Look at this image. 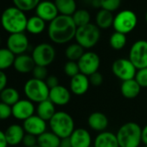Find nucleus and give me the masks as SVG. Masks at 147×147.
I'll use <instances>...</instances> for the list:
<instances>
[{
	"label": "nucleus",
	"instance_id": "33",
	"mask_svg": "<svg viewBox=\"0 0 147 147\" xmlns=\"http://www.w3.org/2000/svg\"><path fill=\"white\" fill-rule=\"evenodd\" d=\"M72 18H73L74 22H75L76 25L77 26V28L87 25L91 23L90 22V20H91L90 13H89V11H88L87 10H84V9L77 10L72 16Z\"/></svg>",
	"mask_w": 147,
	"mask_h": 147
},
{
	"label": "nucleus",
	"instance_id": "13",
	"mask_svg": "<svg viewBox=\"0 0 147 147\" xmlns=\"http://www.w3.org/2000/svg\"><path fill=\"white\" fill-rule=\"evenodd\" d=\"M12 116L18 119L24 121L36 113V107L32 101L28 99H20L11 107Z\"/></svg>",
	"mask_w": 147,
	"mask_h": 147
},
{
	"label": "nucleus",
	"instance_id": "49",
	"mask_svg": "<svg viewBox=\"0 0 147 147\" xmlns=\"http://www.w3.org/2000/svg\"><path fill=\"white\" fill-rule=\"evenodd\" d=\"M0 44H1V38H0Z\"/></svg>",
	"mask_w": 147,
	"mask_h": 147
},
{
	"label": "nucleus",
	"instance_id": "11",
	"mask_svg": "<svg viewBox=\"0 0 147 147\" xmlns=\"http://www.w3.org/2000/svg\"><path fill=\"white\" fill-rule=\"evenodd\" d=\"M80 73L87 76L99 71L100 67V58L98 54L94 51H86L77 61Z\"/></svg>",
	"mask_w": 147,
	"mask_h": 147
},
{
	"label": "nucleus",
	"instance_id": "38",
	"mask_svg": "<svg viewBox=\"0 0 147 147\" xmlns=\"http://www.w3.org/2000/svg\"><path fill=\"white\" fill-rule=\"evenodd\" d=\"M32 76H33V78H35V79L45 81L47 79V77L49 76L47 67L36 65V67H34V69L32 71Z\"/></svg>",
	"mask_w": 147,
	"mask_h": 147
},
{
	"label": "nucleus",
	"instance_id": "30",
	"mask_svg": "<svg viewBox=\"0 0 147 147\" xmlns=\"http://www.w3.org/2000/svg\"><path fill=\"white\" fill-rule=\"evenodd\" d=\"M16 55L7 48H0V70L5 71L13 67Z\"/></svg>",
	"mask_w": 147,
	"mask_h": 147
},
{
	"label": "nucleus",
	"instance_id": "7",
	"mask_svg": "<svg viewBox=\"0 0 147 147\" xmlns=\"http://www.w3.org/2000/svg\"><path fill=\"white\" fill-rule=\"evenodd\" d=\"M138 18L134 11L131 10H124L114 16L113 27L116 32L122 34H129L137 26Z\"/></svg>",
	"mask_w": 147,
	"mask_h": 147
},
{
	"label": "nucleus",
	"instance_id": "8",
	"mask_svg": "<svg viewBox=\"0 0 147 147\" xmlns=\"http://www.w3.org/2000/svg\"><path fill=\"white\" fill-rule=\"evenodd\" d=\"M31 56L36 65L48 67L55 61L56 52L54 46L50 43L42 42L33 49Z\"/></svg>",
	"mask_w": 147,
	"mask_h": 147
},
{
	"label": "nucleus",
	"instance_id": "47",
	"mask_svg": "<svg viewBox=\"0 0 147 147\" xmlns=\"http://www.w3.org/2000/svg\"><path fill=\"white\" fill-rule=\"evenodd\" d=\"M145 21H146V23H147V11H146V13H145Z\"/></svg>",
	"mask_w": 147,
	"mask_h": 147
},
{
	"label": "nucleus",
	"instance_id": "6",
	"mask_svg": "<svg viewBox=\"0 0 147 147\" xmlns=\"http://www.w3.org/2000/svg\"><path fill=\"white\" fill-rule=\"evenodd\" d=\"M75 39L84 49H92L100 39V30L95 24L90 23L77 28Z\"/></svg>",
	"mask_w": 147,
	"mask_h": 147
},
{
	"label": "nucleus",
	"instance_id": "25",
	"mask_svg": "<svg viewBox=\"0 0 147 147\" xmlns=\"http://www.w3.org/2000/svg\"><path fill=\"white\" fill-rule=\"evenodd\" d=\"M113 12L100 9L95 16V24L100 30H107L113 26Z\"/></svg>",
	"mask_w": 147,
	"mask_h": 147
},
{
	"label": "nucleus",
	"instance_id": "29",
	"mask_svg": "<svg viewBox=\"0 0 147 147\" xmlns=\"http://www.w3.org/2000/svg\"><path fill=\"white\" fill-rule=\"evenodd\" d=\"M20 100L19 92L14 88H6L0 93V101L11 107L15 105Z\"/></svg>",
	"mask_w": 147,
	"mask_h": 147
},
{
	"label": "nucleus",
	"instance_id": "9",
	"mask_svg": "<svg viewBox=\"0 0 147 147\" xmlns=\"http://www.w3.org/2000/svg\"><path fill=\"white\" fill-rule=\"evenodd\" d=\"M138 69L128 58H119L112 64V72L122 82L135 78Z\"/></svg>",
	"mask_w": 147,
	"mask_h": 147
},
{
	"label": "nucleus",
	"instance_id": "28",
	"mask_svg": "<svg viewBox=\"0 0 147 147\" xmlns=\"http://www.w3.org/2000/svg\"><path fill=\"white\" fill-rule=\"evenodd\" d=\"M46 28V22L39 17L33 16L28 18L26 30L32 35H39L44 31Z\"/></svg>",
	"mask_w": 147,
	"mask_h": 147
},
{
	"label": "nucleus",
	"instance_id": "31",
	"mask_svg": "<svg viewBox=\"0 0 147 147\" xmlns=\"http://www.w3.org/2000/svg\"><path fill=\"white\" fill-rule=\"evenodd\" d=\"M84 53V49L77 42L69 44L65 49V55L67 61H78Z\"/></svg>",
	"mask_w": 147,
	"mask_h": 147
},
{
	"label": "nucleus",
	"instance_id": "42",
	"mask_svg": "<svg viewBox=\"0 0 147 147\" xmlns=\"http://www.w3.org/2000/svg\"><path fill=\"white\" fill-rule=\"evenodd\" d=\"M45 82L46 84L48 85V87L49 88V89L60 85L59 83V79L57 78L56 76H54V75H51V76H49L47 77V79L45 80Z\"/></svg>",
	"mask_w": 147,
	"mask_h": 147
},
{
	"label": "nucleus",
	"instance_id": "36",
	"mask_svg": "<svg viewBox=\"0 0 147 147\" xmlns=\"http://www.w3.org/2000/svg\"><path fill=\"white\" fill-rule=\"evenodd\" d=\"M121 5V0H100V8L111 12L117 11Z\"/></svg>",
	"mask_w": 147,
	"mask_h": 147
},
{
	"label": "nucleus",
	"instance_id": "40",
	"mask_svg": "<svg viewBox=\"0 0 147 147\" xmlns=\"http://www.w3.org/2000/svg\"><path fill=\"white\" fill-rule=\"evenodd\" d=\"M89 81H90V84L92 86L100 87L102 85V83L104 82V77L102 76V74L98 71L89 76Z\"/></svg>",
	"mask_w": 147,
	"mask_h": 147
},
{
	"label": "nucleus",
	"instance_id": "18",
	"mask_svg": "<svg viewBox=\"0 0 147 147\" xmlns=\"http://www.w3.org/2000/svg\"><path fill=\"white\" fill-rule=\"evenodd\" d=\"M36 15L43 21L50 23L59 16V12L54 2L45 0L41 1L36 8Z\"/></svg>",
	"mask_w": 147,
	"mask_h": 147
},
{
	"label": "nucleus",
	"instance_id": "23",
	"mask_svg": "<svg viewBox=\"0 0 147 147\" xmlns=\"http://www.w3.org/2000/svg\"><path fill=\"white\" fill-rule=\"evenodd\" d=\"M141 88H142L138 85L136 80L131 79L122 82L120 86V93L124 98L127 100H133L139 95Z\"/></svg>",
	"mask_w": 147,
	"mask_h": 147
},
{
	"label": "nucleus",
	"instance_id": "12",
	"mask_svg": "<svg viewBox=\"0 0 147 147\" xmlns=\"http://www.w3.org/2000/svg\"><path fill=\"white\" fill-rule=\"evenodd\" d=\"M7 49L16 56L25 54L29 49V39L24 33L10 34L6 42Z\"/></svg>",
	"mask_w": 147,
	"mask_h": 147
},
{
	"label": "nucleus",
	"instance_id": "20",
	"mask_svg": "<svg viewBox=\"0 0 147 147\" xmlns=\"http://www.w3.org/2000/svg\"><path fill=\"white\" fill-rule=\"evenodd\" d=\"M36 67L35 61L31 55L27 54H23L17 55L14 60L13 67L20 74H29L32 73L34 67Z\"/></svg>",
	"mask_w": 147,
	"mask_h": 147
},
{
	"label": "nucleus",
	"instance_id": "43",
	"mask_svg": "<svg viewBox=\"0 0 147 147\" xmlns=\"http://www.w3.org/2000/svg\"><path fill=\"white\" fill-rule=\"evenodd\" d=\"M8 84V77L5 71L0 70V93H1L5 88H7Z\"/></svg>",
	"mask_w": 147,
	"mask_h": 147
},
{
	"label": "nucleus",
	"instance_id": "22",
	"mask_svg": "<svg viewBox=\"0 0 147 147\" xmlns=\"http://www.w3.org/2000/svg\"><path fill=\"white\" fill-rule=\"evenodd\" d=\"M94 147H119L116 133L109 131L100 132L93 141Z\"/></svg>",
	"mask_w": 147,
	"mask_h": 147
},
{
	"label": "nucleus",
	"instance_id": "46",
	"mask_svg": "<svg viewBox=\"0 0 147 147\" xmlns=\"http://www.w3.org/2000/svg\"><path fill=\"white\" fill-rule=\"evenodd\" d=\"M59 147H72V145H71V144H70V141H69V138L61 139Z\"/></svg>",
	"mask_w": 147,
	"mask_h": 147
},
{
	"label": "nucleus",
	"instance_id": "10",
	"mask_svg": "<svg viewBox=\"0 0 147 147\" xmlns=\"http://www.w3.org/2000/svg\"><path fill=\"white\" fill-rule=\"evenodd\" d=\"M128 59L137 69L147 67V41H136L130 48Z\"/></svg>",
	"mask_w": 147,
	"mask_h": 147
},
{
	"label": "nucleus",
	"instance_id": "24",
	"mask_svg": "<svg viewBox=\"0 0 147 147\" xmlns=\"http://www.w3.org/2000/svg\"><path fill=\"white\" fill-rule=\"evenodd\" d=\"M56 112L55 106L49 99L38 103L37 107H36V115L45 121H49Z\"/></svg>",
	"mask_w": 147,
	"mask_h": 147
},
{
	"label": "nucleus",
	"instance_id": "26",
	"mask_svg": "<svg viewBox=\"0 0 147 147\" xmlns=\"http://www.w3.org/2000/svg\"><path fill=\"white\" fill-rule=\"evenodd\" d=\"M61 139L51 131H46L37 137V145L40 147H59Z\"/></svg>",
	"mask_w": 147,
	"mask_h": 147
},
{
	"label": "nucleus",
	"instance_id": "37",
	"mask_svg": "<svg viewBox=\"0 0 147 147\" xmlns=\"http://www.w3.org/2000/svg\"><path fill=\"white\" fill-rule=\"evenodd\" d=\"M134 79L141 88H147V67L138 69Z\"/></svg>",
	"mask_w": 147,
	"mask_h": 147
},
{
	"label": "nucleus",
	"instance_id": "17",
	"mask_svg": "<svg viewBox=\"0 0 147 147\" xmlns=\"http://www.w3.org/2000/svg\"><path fill=\"white\" fill-rule=\"evenodd\" d=\"M72 147H90L93 144L91 133L85 128H76L68 138Z\"/></svg>",
	"mask_w": 147,
	"mask_h": 147
},
{
	"label": "nucleus",
	"instance_id": "32",
	"mask_svg": "<svg viewBox=\"0 0 147 147\" xmlns=\"http://www.w3.org/2000/svg\"><path fill=\"white\" fill-rule=\"evenodd\" d=\"M126 42H127L126 35L116 31L113 33L109 38V44L111 48L113 49L114 50L123 49L126 45Z\"/></svg>",
	"mask_w": 147,
	"mask_h": 147
},
{
	"label": "nucleus",
	"instance_id": "1",
	"mask_svg": "<svg viewBox=\"0 0 147 147\" xmlns=\"http://www.w3.org/2000/svg\"><path fill=\"white\" fill-rule=\"evenodd\" d=\"M77 26L72 17L59 15L48 27V36L55 44H65L76 36Z\"/></svg>",
	"mask_w": 147,
	"mask_h": 147
},
{
	"label": "nucleus",
	"instance_id": "48",
	"mask_svg": "<svg viewBox=\"0 0 147 147\" xmlns=\"http://www.w3.org/2000/svg\"><path fill=\"white\" fill-rule=\"evenodd\" d=\"M34 147H40L39 145H36V146H34Z\"/></svg>",
	"mask_w": 147,
	"mask_h": 147
},
{
	"label": "nucleus",
	"instance_id": "41",
	"mask_svg": "<svg viewBox=\"0 0 147 147\" xmlns=\"http://www.w3.org/2000/svg\"><path fill=\"white\" fill-rule=\"evenodd\" d=\"M22 143L25 147H34L37 145V137L26 133Z\"/></svg>",
	"mask_w": 147,
	"mask_h": 147
},
{
	"label": "nucleus",
	"instance_id": "15",
	"mask_svg": "<svg viewBox=\"0 0 147 147\" xmlns=\"http://www.w3.org/2000/svg\"><path fill=\"white\" fill-rule=\"evenodd\" d=\"M71 94L68 88L62 85H58L49 90V100L55 106L63 107L70 102Z\"/></svg>",
	"mask_w": 147,
	"mask_h": 147
},
{
	"label": "nucleus",
	"instance_id": "3",
	"mask_svg": "<svg viewBox=\"0 0 147 147\" xmlns=\"http://www.w3.org/2000/svg\"><path fill=\"white\" fill-rule=\"evenodd\" d=\"M50 131L61 139L68 138L75 131L76 124L73 117L67 112L58 111L49 121Z\"/></svg>",
	"mask_w": 147,
	"mask_h": 147
},
{
	"label": "nucleus",
	"instance_id": "2",
	"mask_svg": "<svg viewBox=\"0 0 147 147\" xmlns=\"http://www.w3.org/2000/svg\"><path fill=\"white\" fill-rule=\"evenodd\" d=\"M0 22L3 29L10 34L24 33L26 30L28 18L23 11L12 6L3 11Z\"/></svg>",
	"mask_w": 147,
	"mask_h": 147
},
{
	"label": "nucleus",
	"instance_id": "35",
	"mask_svg": "<svg viewBox=\"0 0 147 147\" xmlns=\"http://www.w3.org/2000/svg\"><path fill=\"white\" fill-rule=\"evenodd\" d=\"M63 71L65 73V75L69 77L70 79L74 76H76V75L80 73L79 66L77 61H67L63 67Z\"/></svg>",
	"mask_w": 147,
	"mask_h": 147
},
{
	"label": "nucleus",
	"instance_id": "5",
	"mask_svg": "<svg viewBox=\"0 0 147 147\" xmlns=\"http://www.w3.org/2000/svg\"><path fill=\"white\" fill-rule=\"evenodd\" d=\"M49 90L45 81L37 80L33 77L29 79L24 86V93L26 98L37 104L49 99Z\"/></svg>",
	"mask_w": 147,
	"mask_h": 147
},
{
	"label": "nucleus",
	"instance_id": "21",
	"mask_svg": "<svg viewBox=\"0 0 147 147\" xmlns=\"http://www.w3.org/2000/svg\"><path fill=\"white\" fill-rule=\"evenodd\" d=\"M7 142L9 145H18L23 142V139L26 134L23 125L18 124H12L9 125L5 131Z\"/></svg>",
	"mask_w": 147,
	"mask_h": 147
},
{
	"label": "nucleus",
	"instance_id": "50",
	"mask_svg": "<svg viewBox=\"0 0 147 147\" xmlns=\"http://www.w3.org/2000/svg\"><path fill=\"white\" fill-rule=\"evenodd\" d=\"M144 147H147V145H144Z\"/></svg>",
	"mask_w": 147,
	"mask_h": 147
},
{
	"label": "nucleus",
	"instance_id": "39",
	"mask_svg": "<svg viewBox=\"0 0 147 147\" xmlns=\"http://www.w3.org/2000/svg\"><path fill=\"white\" fill-rule=\"evenodd\" d=\"M12 116L11 107L0 101V120H6Z\"/></svg>",
	"mask_w": 147,
	"mask_h": 147
},
{
	"label": "nucleus",
	"instance_id": "14",
	"mask_svg": "<svg viewBox=\"0 0 147 147\" xmlns=\"http://www.w3.org/2000/svg\"><path fill=\"white\" fill-rule=\"evenodd\" d=\"M23 127L27 134L38 137L47 131V121L43 120L38 115L34 114L24 121Z\"/></svg>",
	"mask_w": 147,
	"mask_h": 147
},
{
	"label": "nucleus",
	"instance_id": "45",
	"mask_svg": "<svg viewBox=\"0 0 147 147\" xmlns=\"http://www.w3.org/2000/svg\"><path fill=\"white\" fill-rule=\"evenodd\" d=\"M141 140L144 145H147V124L142 128L141 131Z\"/></svg>",
	"mask_w": 147,
	"mask_h": 147
},
{
	"label": "nucleus",
	"instance_id": "34",
	"mask_svg": "<svg viewBox=\"0 0 147 147\" xmlns=\"http://www.w3.org/2000/svg\"><path fill=\"white\" fill-rule=\"evenodd\" d=\"M12 1L15 7L25 12L34 9L36 10L37 5L40 4L41 0H12Z\"/></svg>",
	"mask_w": 147,
	"mask_h": 147
},
{
	"label": "nucleus",
	"instance_id": "16",
	"mask_svg": "<svg viewBox=\"0 0 147 147\" xmlns=\"http://www.w3.org/2000/svg\"><path fill=\"white\" fill-rule=\"evenodd\" d=\"M90 85L89 77L82 73H79L78 75L70 79L69 90L75 95L82 96L88 91Z\"/></svg>",
	"mask_w": 147,
	"mask_h": 147
},
{
	"label": "nucleus",
	"instance_id": "19",
	"mask_svg": "<svg viewBox=\"0 0 147 147\" xmlns=\"http://www.w3.org/2000/svg\"><path fill=\"white\" fill-rule=\"evenodd\" d=\"M109 125L107 116L101 112H94L88 118V125L89 128L97 132L107 131Z\"/></svg>",
	"mask_w": 147,
	"mask_h": 147
},
{
	"label": "nucleus",
	"instance_id": "4",
	"mask_svg": "<svg viewBox=\"0 0 147 147\" xmlns=\"http://www.w3.org/2000/svg\"><path fill=\"white\" fill-rule=\"evenodd\" d=\"M141 131V126L136 122L123 124L116 133L119 147H138L142 143Z\"/></svg>",
	"mask_w": 147,
	"mask_h": 147
},
{
	"label": "nucleus",
	"instance_id": "27",
	"mask_svg": "<svg viewBox=\"0 0 147 147\" xmlns=\"http://www.w3.org/2000/svg\"><path fill=\"white\" fill-rule=\"evenodd\" d=\"M54 3L58 10L59 15L72 17L77 11L76 0H55Z\"/></svg>",
	"mask_w": 147,
	"mask_h": 147
},
{
	"label": "nucleus",
	"instance_id": "44",
	"mask_svg": "<svg viewBox=\"0 0 147 147\" xmlns=\"http://www.w3.org/2000/svg\"><path fill=\"white\" fill-rule=\"evenodd\" d=\"M8 142L5 134V131L0 130V147H8Z\"/></svg>",
	"mask_w": 147,
	"mask_h": 147
}]
</instances>
